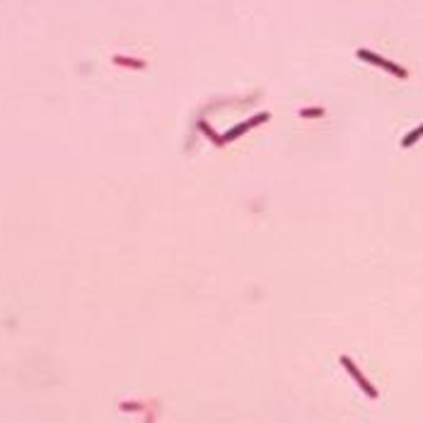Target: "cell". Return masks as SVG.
Listing matches in <instances>:
<instances>
[{
    "label": "cell",
    "instance_id": "6da1fadb",
    "mask_svg": "<svg viewBox=\"0 0 423 423\" xmlns=\"http://www.w3.org/2000/svg\"><path fill=\"white\" fill-rule=\"evenodd\" d=\"M341 363H343V368L349 370L351 372V377H353V380H356V382H358V387L360 389H363V392H365V394L370 396V399H377V392H375V387L370 385L368 380H365V377H363V372H360L358 368H356V363H353V360L349 358V356H341Z\"/></svg>",
    "mask_w": 423,
    "mask_h": 423
},
{
    "label": "cell",
    "instance_id": "7a4b0ae2",
    "mask_svg": "<svg viewBox=\"0 0 423 423\" xmlns=\"http://www.w3.org/2000/svg\"><path fill=\"white\" fill-rule=\"evenodd\" d=\"M358 58H363V61H368V63L382 65V68H387V70H392V73H396L399 78H406V70H404V68H399V65H394L392 61H385V58H380V56H377V54H372V51H368V48H358Z\"/></svg>",
    "mask_w": 423,
    "mask_h": 423
},
{
    "label": "cell",
    "instance_id": "3957f363",
    "mask_svg": "<svg viewBox=\"0 0 423 423\" xmlns=\"http://www.w3.org/2000/svg\"><path fill=\"white\" fill-rule=\"evenodd\" d=\"M421 136H423V126H418V129H416L414 133H411V136H406V138L402 140V147H409V145H414V143H416V140H418V138H421Z\"/></svg>",
    "mask_w": 423,
    "mask_h": 423
}]
</instances>
